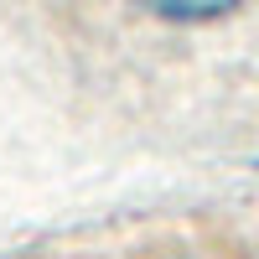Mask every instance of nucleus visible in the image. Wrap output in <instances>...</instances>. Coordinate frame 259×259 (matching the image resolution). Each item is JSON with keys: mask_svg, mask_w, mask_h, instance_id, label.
Returning <instances> with one entry per match:
<instances>
[{"mask_svg": "<svg viewBox=\"0 0 259 259\" xmlns=\"http://www.w3.org/2000/svg\"><path fill=\"white\" fill-rule=\"evenodd\" d=\"M140 16L166 21V26H207V21H223L244 6V0H130Z\"/></svg>", "mask_w": 259, "mask_h": 259, "instance_id": "obj_1", "label": "nucleus"}]
</instances>
